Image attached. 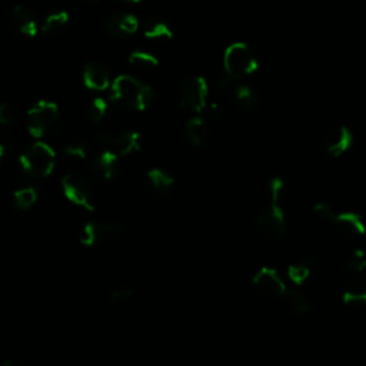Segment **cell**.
Wrapping results in <instances>:
<instances>
[{
    "label": "cell",
    "instance_id": "obj_1",
    "mask_svg": "<svg viewBox=\"0 0 366 366\" xmlns=\"http://www.w3.org/2000/svg\"><path fill=\"white\" fill-rule=\"evenodd\" d=\"M269 190L271 202L259 209L255 216V225L260 233L268 238H281L286 233V218L281 206L285 193L283 181L281 178H274L269 183Z\"/></svg>",
    "mask_w": 366,
    "mask_h": 366
},
{
    "label": "cell",
    "instance_id": "obj_2",
    "mask_svg": "<svg viewBox=\"0 0 366 366\" xmlns=\"http://www.w3.org/2000/svg\"><path fill=\"white\" fill-rule=\"evenodd\" d=\"M111 99L125 109L142 112L152 103L153 90L139 79L122 75L111 86Z\"/></svg>",
    "mask_w": 366,
    "mask_h": 366
},
{
    "label": "cell",
    "instance_id": "obj_3",
    "mask_svg": "<svg viewBox=\"0 0 366 366\" xmlns=\"http://www.w3.org/2000/svg\"><path fill=\"white\" fill-rule=\"evenodd\" d=\"M19 164L25 173L33 178H47L55 171L56 153L47 143L35 142L19 156Z\"/></svg>",
    "mask_w": 366,
    "mask_h": 366
},
{
    "label": "cell",
    "instance_id": "obj_4",
    "mask_svg": "<svg viewBox=\"0 0 366 366\" xmlns=\"http://www.w3.org/2000/svg\"><path fill=\"white\" fill-rule=\"evenodd\" d=\"M61 125V111L56 103L40 100L28 112V130L35 139L54 135Z\"/></svg>",
    "mask_w": 366,
    "mask_h": 366
},
{
    "label": "cell",
    "instance_id": "obj_5",
    "mask_svg": "<svg viewBox=\"0 0 366 366\" xmlns=\"http://www.w3.org/2000/svg\"><path fill=\"white\" fill-rule=\"evenodd\" d=\"M224 66L226 75L243 80L257 71L259 62L255 51L246 43H232L224 55Z\"/></svg>",
    "mask_w": 366,
    "mask_h": 366
},
{
    "label": "cell",
    "instance_id": "obj_6",
    "mask_svg": "<svg viewBox=\"0 0 366 366\" xmlns=\"http://www.w3.org/2000/svg\"><path fill=\"white\" fill-rule=\"evenodd\" d=\"M207 83L200 76L185 79L179 87L178 99L181 108L193 114H202L207 103Z\"/></svg>",
    "mask_w": 366,
    "mask_h": 366
},
{
    "label": "cell",
    "instance_id": "obj_7",
    "mask_svg": "<svg viewBox=\"0 0 366 366\" xmlns=\"http://www.w3.org/2000/svg\"><path fill=\"white\" fill-rule=\"evenodd\" d=\"M99 146L104 150H109L118 156H129L136 153L142 147V135L135 130L122 132L116 135H99L96 138Z\"/></svg>",
    "mask_w": 366,
    "mask_h": 366
},
{
    "label": "cell",
    "instance_id": "obj_8",
    "mask_svg": "<svg viewBox=\"0 0 366 366\" xmlns=\"http://www.w3.org/2000/svg\"><path fill=\"white\" fill-rule=\"evenodd\" d=\"M62 189L69 202L86 209L89 212L94 211L92 188L83 176L76 173H68L62 179Z\"/></svg>",
    "mask_w": 366,
    "mask_h": 366
},
{
    "label": "cell",
    "instance_id": "obj_9",
    "mask_svg": "<svg viewBox=\"0 0 366 366\" xmlns=\"http://www.w3.org/2000/svg\"><path fill=\"white\" fill-rule=\"evenodd\" d=\"M123 232V226L121 224H102V222H87L82 231H80V236L79 240L83 246H94L100 242H103L104 239L108 238H116Z\"/></svg>",
    "mask_w": 366,
    "mask_h": 366
},
{
    "label": "cell",
    "instance_id": "obj_10",
    "mask_svg": "<svg viewBox=\"0 0 366 366\" xmlns=\"http://www.w3.org/2000/svg\"><path fill=\"white\" fill-rule=\"evenodd\" d=\"M252 286L260 295L269 298L283 296L286 292V286L283 281L279 278L278 272L271 268H262L252 279Z\"/></svg>",
    "mask_w": 366,
    "mask_h": 366
},
{
    "label": "cell",
    "instance_id": "obj_11",
    "mask_svg": "<svg viewBox=\"0 0 366 366\" xmlns=\"http://www.w3.org/2000/svg\"><path fill=\"white\" fill-rule=\"evenodd\" d=\"M355 143L353 133L346 126H335L328 130L324 139L325 150L332 158H341Z\"/></svg>",
    "mask_w": 366,
    "mask_h": 366
},
{
    "label": "cell",
    "instance_id": "obj_12",
    "mask_svg": "<svg viewBox=\"0 0 366 366\" xmlns=\"http://www.w3.org/2000/svg\"><path fill=\"white\" fill-rule=\"evenodd\" d=\"M92 171L102 181H114V179H116L118 175L121 173L119 156L112 153V152H109V150L100 149V152H97L93 156Z\"/></svg>",
    "mask_w": 366,
    "mask_h": 366
},
{
    "label": "cell",
    "instance_id": "obj_13",
    "mask_svg": "<svg viewBox=\"0 0 366 366\" xmlns=\"http://www.w3.org/2000/svg\"><path fill=\"white\" fill-rule=\"evenodd\" d=\"M138 29H139V20L132 13H126V12L114 13L106 20V30L109 32V35L121 40L129 39L138 32Z\"/></svg>",
    "mask_w": 366,
    "mask_h": 366
},
{
    "label": "cell",
    "instance_id": "obj_14",
    "mask_svg": "<svg viewBox=\"0 0 366 366\" xmlns=\"http://www.w3.org/2000/svg\"><path fill=\"white\" fill-rule=\"evenodd\" d=\"M11 26L15 33L23 37H35L39 33V23L36 15L25 8V6H15L11 13Z\"/></svg>",
    "mask_w": 366,
    "mask_h": 366
},
{
    "label": "cell",
    "instance_id": "obj_15",
    "mask_svg": "<svg viewBox=\"0 0 366 366\" xmlns=\"http://www.w3.org/2000/svg\"><path fill=\"white\" fill-rule=\"evenodd\" d=\"M332 226L345 239H360L366 233V226L362 218L353 212L336 215Z\"/></svg>",
    "mask_w": 366,
    "mask_h": 366
},
{
    "label": "cell",
    "instance_id": "obj_16",
    "mask_svg": "<svg viewBox=\"0 0 366 366\" xmlns=\"http://www.w3.org/2000/svg\"><path fill=\"white\" fill-rule=\"evenodd\" d=\"M83 83L90 90L103 92L111 86V75L106 66L97 62H90L83 71Z\"/></svg>",
    "mask_w": 366,
    "mask_h": 366
},
{
    "label": "cell",
    "instance_id": "obj_17",
    "mask_svg": "<svg viewBox=\"0 0 366 366\" xmlns=\"http://www.w3.org/2000/svg\"><path fill=\"white\" fill-rule=\"evenodd\" d=\"M145 185L154 196H168L175 188V178L162 169H152L146 173Z\"/></svg>",
    "mask_w": 366,
    "mask_h": 366
},
{
    "label": "cell",
    "instance_id": "obj_18",
    "mask_svg": "<svg viewBox=\"0 0 366 366\" xmlns=\"http://www.w3.org/2000/svg\"><path fill=\"white\" fill-rule=\"evenodd\" d=\"M231 96L233 97L236 106L246 114L255 112L259 108V103H260L259 94L256 93V90L252 86L243 83L242 80H239L236 83Z\"/></svg>",
    "mask_w": 366,
    "mask_h": 366
},
{
    "label": "cell",
    "instance_id": "obj_19",
    "mask_svg": "<svg viewBox=\"0 0 366 366\" xmlns=\"http://www.w3.org/2000/svg\"><path fill=\"white\" fill-rule=\"evenodd\" d=\"M185 135H186V139L193 146L199 147V146H203L209 140V136H211V130H209V126H207V123L203 118L195 116V118H192L186 122Z\"/></svg>",
    "mask_w": 366,
    "mask_h": 366
},
{
    "label": "cell",
    "instance_id": "obj_20",
    "mask_svg": "<svg viewBox=\"0 0 366 366\" xmlns=\"http://www.w3.org/2000/svg\"><path fill=\"white\" fill-rule=\"evenodd\" d=\"M313 275H315V264L310 259L298 260V262L292 264L288 268L289 279L298 286L307 285L312 281Z\"/></svg>",
    "mask_w": 366,
    "mask_h": 366
},
{
    "label": "cell",
    "instance_id": "obj_21",
    "mask_svg": "<svg viewBox=\"0 0 366 366\" xmlns=\"http://www.w3.org/2000/svg\"><path fill=\"white\" fill-rule=\"evenodd\" d=\"M343 303L348 306H365L366 305V279L362 276L353 278L345 288Z\"/></svg>",
    "mask_w": 366,
    "mask_h": 366
},
{
    "label": "cell",
    "instance_id": "obj_22",
    "mask_svg": "<svg viewBox=\"0 0 366 366\" xmlns=\"http://www.w3.org/2000/svg\"><path fill=\"white\" fill-rule=\"evenodd\" d=\"M143 35L152 40H171L173 37V30L168 25V22L153 16L145 20Z\"/></svg>",
    "mask_w": 366,
    "mask_h": 366
},
{
    "label": "cell",
    "instance_id": "obj_23",
    "mask_svg": "<svg viewBox=\"0 0 366 366\" xmlns=\"http://www.w3.org/2000/svg\"><path fill=\"white\" fill-rule=\"evenodd\" d=\"M69 13L68 12H55L49 15L42 23V33L47 36H56L66 30L69 26Z\"/></svg>",
    "mask_w": 366,
    "mask_h": 366
},
{
    "label": "cell",
    "instance_id": "obj_24",
    "mask_svg": "<svg viewBox=\"0 0 366 366\" xmlns=\"http://www.w3.org/2000/svg\"><path fill=\"white\" fill-rule=\"evenodd\" d=\"M129 65L139 72H150L159 66V61L149 51L135 50L129 55Z\"/></svg>",
    "mask_w": 366,
    "mask_h": 366
},
{
    "label": "cell",
    "instance_id": "obj_25",
    "mask_svg": "<svg viewBox=\"0 0 366 366\" xmlns=\"http://www.w3.org/2000/svg\"><path fill=\"white\" fill-rule=\"evenodd\" d=\"M15 199V206L19 211H28L30 209L39 199V190L36 186H23L20 189H18L13 195Z\"/></svg>",
    "mask_w": 366,
    "mask_h": 366
},
{
    "label": "cell",
    "instance_id": "obj_26",
    "mask_svg": "<svg viewBox=\"0 0 366 366\" xmlns=\"http://www.w3.org/2000/svg\"><path fill=\"white\" fill-rule=\"evenodd\" d=\"M282 298H283L286 306L289 307V310L292 313H295V315H303V313H306L307 309H309L307 299L298 291H293V289L288 291L286 289V292L283 293Z\"/></svg>",
    "mask_w": 366,
    "mask_h": 366
},
{
    "label": "cell",
    "instance_id": "obj_27",
    "mask_svg": "<svg viewBox=\"0 0 366 366\" xmlns=\"http://www.w3.org/2000/svg\"><path fill=\"white\" fill-rule=\"evenodd\" d=\"M109 111L108 102L103 97H96L92 100L87 108V118L92 123H100L104 118H106Z\"/></svg>",
    "mask_w": 366,
    "mask_h": 366
},
{
    "label": "cell",
    "instance_id": "obj_28",
    "mask_svg": "<svg viewBox=\"0 0 366 366\" xmlns=\"http://www.w3.org/2000/svg\"><path fill=\"white\" fill-rule=\"evenodd\" d=\"M63 152L71 159L83 161L86 159V156L89 153V145L82 139H73L65 145Z\"/></svg>",
    "mask_w": 366,
    "mask_h": 366
},
{
    "label": "cell",
    "instance_id": "obj_29",
    "mask_svg": "<svg viewBox=\"0 0 366 366\" xmlns=\"http://www.w3.org/2000/svg\"><path fill=\"white\" fill-rule=\"evenodd\" d=\"M345 267L352 272H363L366 268V255L359 249L350 250L345 256Z\"/></svg>",
    "mask_w": 366,
    "mask_h": 366
},
{
    "label": "cell",
    "instance_id": "obj_30",
    "mask_svg": "<svg viewBox=\"0 0 366 366\" xmlns=\"http://www.w3.org/2000/svg\"><path fill=\"white\" fill-rule=\"evenodd\" d=\"M20 115L19 108L13 103H2L0 104V125L11 126L18 122Z\"/></svg>",
    "mask_w": 366,
    "mask_h": 366
},
{
    "label": "cell",
    "instance_id": "obj_31",
    "mask_svg": "<svg viewBox=\"0 0 366 366\" xmlns=\"http://www.w3.org/2000/svg\"><path fill=\"white\" fill-rule=\"evenodd\" d=\"M313 216H315L318 221L324 222V224H334L336 214L332 211V207L327 203H317L312 209Z\"/></svg>",
    "mask_w": 366,
    "mask_h": 366
},
{
    "label": "cell",
    "instance_id": "obj_32",
    "mask_svg": "<svg viewBox=\"0 0 366 366\" xmlns=\"http://www.w3.org/2000/svg\"><path fill=\"white\" fill-rule=\"evenodd\" d=\"M15 147V140L11 135L0 132V166H2L4 159L6 156H9V153L13 150Z\"/></svg>",
    "mask_w": 366,
    "mask_h": 366
},
{
    "label": "cell",
    "instance_id": "obj_33",
    "mask_svg": "<svg viewBox=\"0 0 366 366\" xmlns=\"http://www.w3.org/2000/svg\"><path fill=\"white\" fill-rule=\"evenodd\" d=\"M133 298V289L130 288H118L111 293V300L115 303H125Z\"/></svg>",
    "mask_w": 366,
    "mask_h": 366
},
{
    "label": "cell",
    "instance_id": "obj_34",
    "mask_svg": "<svg viewBox=\"0 0 366 366\" xmlns=\"http://www.w3.org/2000/svg\"><path fill=\"white\" fill-rule=\"evenodd\" d=\"M203 112H205V116H206L207 119L215 121V119H219V118H221V108L218 106L216 103H206V106H205Z\"/></svg>",
    "mask_w": 366,
    "mask_h": 366
},
{
    "label": "cell",
    "instance_id": "obj_35",
    "mask_svg": "<svg viewBox=\"0 0 366 366\" xmlns=\"http://www.w3.org/2000/svg\"><path fill=\"white\" fill-rule=\"evenodd\" d=\"M125 2H129V4H139V2H142V0H125Z\"/></svg>",
    "mask_w": 366,
    "mask_h": 366
},
{
    "label": "cell",
    "instance_id": "obj_36",
    "mask_svg": "<svg viewBox=\"0 0 366 366\" xmlns=\"http://www.w3.org/2000/svg\"><path fill=\"white\" fill-rule=\"evenodd\" d=\"M85 2H94V0H85Z\"/></svg>",
    "mask_w": 366,
    "mask_h": 366
}]
</instances>
